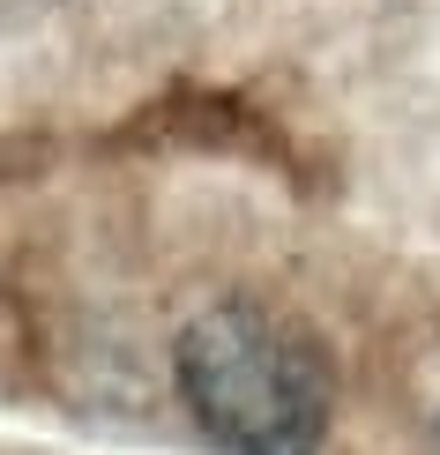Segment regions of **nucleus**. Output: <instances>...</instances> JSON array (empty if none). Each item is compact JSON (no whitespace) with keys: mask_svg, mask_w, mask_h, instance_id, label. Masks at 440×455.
Returning <instances> with one entry per match:
<instances>
[{"mask_svg":"<svg viewBox=\"0 0 440 455\" xmlns=\"http://www.w3.org/2000/svg\"><path fill=\"white\" fill-rule=\"evenodd\" d=\"M172 373L195 426L224 455H321L336 411V373L292 314L224 299L172 344Z\"/></svg>","mask_w":440,"mask_h":455,"instance_id":"nucleus-1","label":"nucleus"}]
</instances>
